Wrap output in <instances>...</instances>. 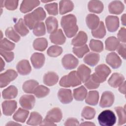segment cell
<instances>
[{
  "instance_id": "46",
  "label": "cell",
  "mask_w": 126,
  "mask_h": 126,
  "mask_svg": "<svg viewBox=\"0 0 126 126\" xmlns=\"http://www.w3.org/2000/svg\"><path fill=\"white\" fill-rule=\"evenodd\" d=\"M5 34L7 37L15 42H18L20 39V35L12 27L7 28L5 31Z\"/></svg>"
},
{
  "instance_id": "2",
  "label": "cell",
  "mask_w": 126,
  "mask_h": 126,
  "mask_svg": "<svg viewBox=\"0 0 126 126\" xmlns=\"http://www.w3.org/2000/svg\"><path fill=\"white\" fill-rule=\"evenodd\" d=\"M46 17V13L42 7L35 9L32 13L24 16V22L25 25L31 30L33 29L35 24L43 20Z\"/></svg>"
},
{
  "instance_id": "6",
  "label": "cell",
  "mask_w": 126,
  "mask_h": 126,
  "mask_svg": "<svg viewBox=\"0 0 126 126\" xmlns=\"http://www.w3.org/2000/svg\"><path fill=\"white\" fill-rule=\"evenodd\" d=\"M63 66L66 69H72L76 67L78 64V60L72 54H66L62 60Z\"/></svg>"
},
{
  "instance_id": "15",
  "label": "cell",
  "mask_w": 126,
  "mask_h": 126,
  "mask_svg": "<svg viewBox=\"0 0 126 126\" xmlns=\"http://www.w3.org/2000/svg\"><path fill=\"white\" fill-rule=\"evenodd\" d=\"M49 38L51 42L57 45L64 44L66 40V38L61 29H59L51 33Z\"/></svg>"
},
{
  "instance_id": "5",
  "label": "cell",
  "mask_w": 126,
  "mask_h": 126,
  "mask_svg": "<svg viewBox=\"0 0 126 126\" xmlns=\"http://www.w3.org/2000/svg\"><path fill=\"white\" fill-rule=\"evenodd\" d=\"M17 73L13 69H8L0 75V86L1 88L5 87L10 82L15 80L17 77Z\"/></svg>"
},
{
  "instance_id": "52",
  "label": "cell",
  "mask_w": 126,
  "mask_h": 126,
  "mask_svg": "<svg viewBox=\"0 0 126 126\" xmlns=\"http://www.w3.org/2000/svg\"><path fill=\"white\" fill-rule=\"evenodd\" d=\"M126 45L125 43H120L117 48L118 53L124 59H126Z\"/></svg>"
},
{
  "instance_id": "41",
  "label": "cell",
  "mask_w": 126,
  "mask_h": 126,
  "mask_svg": "<svg viewBox=\"0 0 126 126\" xmlns=\"http://www.w3.org/2000/svg\"><path fill=\"white\" fill-rule=\"evenodd\" d=\"M115 110L118 116L119 121L118 125L119 126L123 125L126 123V115L125 106L123 108L121 106H118L115 108Z\"/></svg>"
},
{
  "instance_id": "42",
  "label": "cell",
  "mask_w": 126,
  "mask_h": 126,
  "mask_svg": "<svg viewBox=\"0 0 126 126\" xmlns=\"http://www.w3.org/2000/svg\"><path fill=\"white\" fill-rule=\"evenodd\" d=\"M72 51L77 57L79 58H81L86 54L89 52V48L87 45L85 44L83 46L73 47Z\"/></svg>"
},
{
  "instance_id": "13",
  "label": "cell",
  "mask_w": 126,
  "mask_h": 126,
  "mask_svg": "<svg viewBox=\"0 0 126 126\" xmlns=\"http://www.w3.org/2000/svg\"><path fill=\"white\" fill-rule=\"evenodd\" d=\"M17 102L15 100H6L2 103V112L5 116H11L17 108Z\"/></svg>"
},
{
  "instance_id": "4",
  "label": "cell",
  "mask_w": 126,
  "mask_h": 126,
  "mask_svg": "<svg viewBox=\"0 0 126 126\" xmlns=\"http://www.w3.org/2000/svg\"><path fill=\"white\" fill-rule=\"evenodd\" d=\"M98 121L100 125L102 126H112L116 122V117L113 111L105 110L99 114Z\"/></svg>"
},
{
  "instance_id": "24",
  "label": "cell",
  "mask_w": 126,
  "mask_h": 126,
  "mask_svg": "<svg viewBox=\"0 0 126 126\" xmlns=\"http://www.w3.org/2000/svg\"><path fill=\"white\" fill-rule=\"evenodd\" d=\"M86 22L87 26L92 30L96 29L100 23L99 17L94 14H88L86 18Z\"/></svg>"
},
{
  "instance_id": "17",
  "label": "cell",
  "mask_w": 126,
  "mask_h": 126,
  "mask_svg": "<svg viewBox=\"0 0 126 126\" xmlns=\"http://www.w3.org/2000/svg\"><path fill=\"white\" fill-rule=\"evenodd\" d=\"M40 4L39 0H24L22 1L20 10L21 12L26 13L32 11L35 7L38 6Z\"/></svg>"
},
{
  "instance_id": "27",
  "label": "cell",
  "mask_w": 126,
  "mask_h": 126,
  "mask_svg": "<svg viewBox=\"0 0 126 126\" xmlns=\"http://www.w3.org/2000/svg\"><path fill=\"white\" fill-rule=\"evenodd\" d=\"M45 24L48 33L51 34L57 30L58 22L55 17L53 16L48 17L45 20Z\"/></svg>"
},
{
  "instance_id": "59",
  "label": "cell",
  "mask_w": 126,
  "mask_h": 126,
  "mask_svg": "<svg viewBox=\"0 0 126 126\" xmlns=\"http://www.w3.org/2000/svg\"><path fill=\"white\" fill-rule=\"evenodd\" d=\"M5 65V63L4 61L2 60V58H0V71H2L4 69V67Z\"/></svg>"
},
{
  "instance_id": "51",
  "label": "cell",
  "mask_w": 126,
  "mask_h": 126,
  "mask_svg": "<svg viewBox=\"0 0 126 126\" xmlns=\"http://www.w3.org/2000/svg\"><path fill=\"white\" fill-rule=\"evenodd\" d=\"M0 55L6 61V62L9 63L11 62L14 57V53L12 52L4 51L0 49Z\"/></svg>"
},
{
  "instance_id": "7",
  "label": "cell",
  "mask_w": 126,
  "mask_h": 126,
  "mask_svg": "<svg viewBox=\"0 0 126 126\" xmlns=\"http://www.w3.org/2000/svg\"><path fill=\"white\" fill-rule=\"evenodd\" d=\"M111 73L109 67L104 64H101L95 68V74L99 80L100 83L104 82Z\"/></svg>"
},
{
  "instance_id": "40",
  "label": "cell",
  "mask_w": 126,
  "mask_h": 126,
  "mask_svg": "<svg viewBox=\"0 0 126 126\" xmlns=\"http://www.w3.org/2000/svg\"><path fill=\"white\" fill-rule=\"evenodd\" d=\"M49 92L50 89L49 88L43 85H39L36 87L33 94L38 98H42L47 96Z\"/></svg>"
},
{
  "instance_id": "55",
  "label": "cell",
  "mask_w": 126,
  "mask_h": 126,
  "mask_svg": "<svg viewBox=\"0 0 126 126\" xmlns=\"http://www.w3.org/2000/svg\"><path fill=\"white\" fill-rule=\"evenodd\" d=\"M119 90L120 92L125 94H126V82L124 81V82L119 86Z\"/></svg>"
},
{
  "instance_id": "31",
  "label": "cell",
  "mask_w": 126,
  "mask_h": 126,
  "mask_svg": "<svg viewBox=\"0 0 126 126\" xmlns=\"http://www.w3.org/2000/svg\"><path fill=\"white\" fill-rule=\"evenodd\" d=\"M29 111L22 108H19L14 113L13 119L17 122L24 123L28 117Z\"/></svg>"
},
{
  "instance_id": "50",
  "label": "cell",
  "mask_w": 126,
  "mask_h": 126,
  "mask_svg": "<svg viewBox=\"0 0 126 126\" xmlns=\"http://www.w3.org/2000/svg\"><path fill=\"white\" fill-rule=\"evenodd\" d=\"M18 0H7L4 1V6L9 10H14L16 9L18 5Z\"/></svg>"
},
{
  "instance_id": "14",
  "label": "cell",
  "mask_w": 126,
  "mask_h": 126,
  "mask_svg": "<svg viewBox=\"0 0 126 126\" xmlns=\"http://www.w3.org/2000/svg\"><path fill=\"white\" fill-rule=\"evenodd\" d=\"M106 62L113 68H119L122 64V60L119 56L115 52L109 53L106 58Z\"/></svg>"
},
{
  "instance_id": "22",
  "label": "cell",
  "mask_w": 126,
  "mask_h": 126,
  "mask_svg": "<svg viewBox=\"0 0 126 126\" xmlns=\"http://www.w3.org/2000/svg\"><path fill=\"white\" fill-rule=\"evenodd\" d=\"M124 9V4L120 0H114L111 2L108 5V10L110 13L120 14Z\"/></svg>"
},
{
  "instance_id": "21",
  "label": "cell",
  "mask_w": 126,
  "mask_h": 126,
  "mask_svg": "<svg viewBox=\"0 0 126 126\" xmlns=\"http://www.w3.org/2000/svg\"><path fill=\"white\" fill-rule=\"evenodd\" d=\"M87 40V34L83 31H80L72 40L71 44L74 47L81 46L85 45Z\"/></svg>"
},
{
  "instance_id": "8",
  "label": "cell",
  "mask_w": 126,
  "mask_h": 126,
  "mask_svg": "<svg viewBox=\"0 0 126 126\" xmlns=\"http://www.w3.org/2000/svg\"><path fill=\"white\" fill-rule=\"evenodd\" d=\"M62 117L63 115L61 110L58 107H55L48 112L45 119L50 122L55 123L60 122Z\"/></svg>"
},
{
  "instance_id": "57",
  "label": "cell",
  "mask_w": 126,
  "mask_h": 126,
  "mask_svg": "<svg viewBox=\"0 0 126 126\" xmlns=\"http://www.w3.org/2000/svg\"><path fill=\"white\" fill-rule=\"evenodd\" d=\"M80 126H95V124L90 122H85L80 125Z\"/></svg>"
},
{
  "instance_id": "26",
  "label": "cell",
  "mask_w": 126,
  "mask_h": 126,
  "mask_svg": "<svg viewBox=\"0 0 126 126\" xmlns=\"http://www.w3.org/2000/svg\"><path fill=\"white\" fill-rule=\"evenodd\" d=\"M74 8L73 3L68 0H63L59 3V12L60 14L63 15L70 12Z\"/></svg>"
},
{
  "instance_id": "16",
  "label": "cell",
  "mask_w": 126,
  "mask_h": 126,
  "mask_svg": "<svg viewBox=\"0 0 126 126\" xmlns=\"http://www.w3.org/2000/svg\"><path fill=\"white\" fill-rule=\"evenodd\" d=\"M81 82L85 83L90 78L91 76V69L85 64H81L77 68L76 71Z\"/></svg>"
},
{
  "instance_id": "32",
  "label": "cell",
  "mask_w": 126,
  "mask_h": 126,
  "mask_svg": "<svg viewBox=\"0 0 126 126\" xmlns=\"http://www.w3.org/2000/svg\"><path fill=\"white\" fill-rule=\"evenodd\" d=\"M99 55L95 53H90L86 55L84 58V62L87 64L94 66L99 61Z\"/></svg>"
},
{
  "instance_id": "49",
  "label": "cell",
  "mask_w": 126,
  "mask_h": 126,
  "mask_svg": "<svg viewBox=\"0 0 126 126\" xmlns=\"http://www.w3.org/2000/svg\"><path fill=\"white\" fill-rule=\"evenodd\" d=\"M44 7L49 15L55 16L58 14V4L57 3H48L46 4Z\"/></svg>"
},
{
  "instance_id": "48",
  "label": "cell",
  "mask_w": 126,
  "mask_h": 126,
  "mask_svg": "<svg viewBox=\"0 0 126 126\" xmlns=\"http://www.w3.org/2000/svg\"><path fill=\"white\" fill-rule=\"evenodd\" d=\"M0 49L4 51H12L14 49L15 44L5 38L1 39L0 43Z\"/></svg>"
},
{
  "instance_id": "18",
  "label": "cell",
  "mask_w": 126,
  "mask_h": 126,
  "mask_svg": "<svg viewBox=\"0 0 126 126\" xmlns=\"http://www.w3.org/2000/svg\"><path fill=\"white\" fill-rule=\"evenodd\" d=\"M45 59L44 55L39 53H34L31 57L32 63L34 68L36 69H39L42 67L45 62Z\"/></svg>"
},
{
  "instance_id": "3",
  "label": "cell",
  "mask_w": 126,
  "mask_h": 126,
  "mask_svg": "<svg viewBox=\"0 0 126 126\" xmlns=\"http://www.w3.org/2000/svg\"><path fill=\"white\" fill-rule=\"evenodd\" d=\"M81 81L77 75L76 71H72L67 75H64L61 79L59 84L60 86L68 88L76 87L81 84Z\"/></svg>"
},
{
  "instance_id": "37",
  "label": "cell",
  "mask_w": 126,
  "mask_h": 126,
  "mask_svg": "<svg viewBox=\"0 0 126 126\" xmlns=\"http://www.w3.org/2000/svg\"><path fill=\"white\" fill-rule=\"evenodd\" d=\"M87 94V91L85 87L82 86L73 90V97L77 101L83 100Z\"/></svg>"
},
{
  "instance_id": "47",
  "label": "cell",
  "mask_w": 126,
  "mask_h": 126,
  "mask_svg": "<svg viewBox=\"0 0 126 126\" xmlns=\"http://www.w3.org/2000/svg\"><path fill=\"white\" fill-rule=\"evenodd\" d=\"M62 52V48L57 45H53L50 46L47 51V55L51 57H57L60 56Z\"/></svg>"
},
{
  "instance_id": "30",
  "label": "cell",
  "mask_w": 126,
  "mask_h": 126,
  "mask_svg": "<svg viewBox=\"0 0 126 126\" xmlns=\"http://www.w3.org/2000/svg\"><path fill=\"white\" fill-rule=\"evenodd\" d=\"M99 94L96 91H90L85 97L86 103L91 105H96L98 102Z\"/></svg>"
},
{
  "instance_id": "1",
  "label": "cell",
  "mask_w": 126,
  "mask_h": 126,
  "mask_svg": "<svg viewBox=\"0 0 126 126\" xmlns=\"http://www.w3.org/2000/svg\"><path fill=\"white\" fill-rule=\"evenodd\" d=\"M76 22V18L73 14H68L62 17L61 21V26L67 37H72L77 33L78 28Z\"/></svg>"
},
{
  "instance_id": "39",
  "label": "cell",
  "mask_w": 126,
  "mask_h": 126,
  "mask_svg": "<svg viewBox=\"0 0 126 126\" xmlns=\"http://www.w3.org/2000/svg\"><path fill=\"white\" fill-rule=\"evenodd\" d=\"M92 34L93 36L96 38H102L106 34V30L102 22H100L98 27L94 30H92Z\"/></svg>"
},
{
  "instance_id": "43",
  "label": "cell",
  "mask_w": 126,
  "mask_h": 126,
  "mask_svg": "<svg viewBox=\"0 0 126 126\" xmlns=\"http://www.w3.org/2000/svg\"><path fill=\"white\" fill-rule=\"evenodd\" d=\"M95 110L92 107L85 106L81 113V116L83 118L87 120L93 119L95 115Z\"/></svg>"
},
{
  "instance_id": "9",
  "label": "cell",
  "mask_w": 126,
  "mask_h": 126,
  "mask_svg": "<svg viewBox=\"0 0 126 126\" xmlns=\"http://www.w3.org/2000/svg\"><path fill=\"white\" fill-rule=\"evenodd\" d=\"M114 99V94L111 92L105 91L101 95L99 106L102 108L109 107L113 105Z\"/></svg>"
},
{
  "instance_id": "19",
  "label": "cell",
  "mask_w": 126,
  "mask_h": 126,
  "mask_svg": "<svg viewBox=\"0 0 126 126\" xmlns=\"http://www.w3.org/2000/svg\"><path fill=\"white\" fill-rule=\"evenodd\" d=\"M16 68L18 73L22 75H26L30 73L32 68L28 60H23L18 62Z\"/></svg>"
},
{
  "instance_id": "29",
  "label": "cell",
  "mask_w": 126,
  "mask_h": 126,
  "mask_svg": "<svg viewBox=\"0 0 126 126\" xmlns=\"http://www.w3.org/2000/svg\"><path fill=\"white\" fill-rule=\"evenodd\" d=\"M18 94V90L16 87L11 85L4 89L2 92V96L4 99H10L15 98Z\"/></svg>"
},
{
  "instance_id": "10",
  "label": "cell",
  "mask_w": 126,
  "mask_h": 126,
  "mask_svg": "<svg viewBox=\"0 0 126 126\" xmlns=\"http://www.w3.org/2000/svg\"><path fill=\"white\" fill-rule=\"evenodd\" d=\"M35 102V97L31 94H25L22 95L19 100L21 106L24 109L31 110L33 108Z\"/></svg>"
},
{
  "instance_id": "45",
  "label": "cell",
  "mask_w": 126,
  "mask_h": 126,
  "mask_svg": "<svg viewBox=\"0 0 126 126\" xmlns=\"http://www.w3.org/2000/svg\"><path fill=\"white\" fill-rule=\"evenodd\" d=\"M33 33L37 36H41L45 35L46 30L44 24L42 22L36 23L33 28Z\"/></svg>"
},
{
  "instance_id": "44",
  "label": "cell",
  "mask_w": 126,
  "mask_h": 126,
  "mask_svg": "<svg viewBox=\"0 0 126 126\" xmlns=\"http://www.w3.org/2000/svg\"><path fill=\"white\" fill-rule=\"evenodd\" d=\"M89 46L91 50L96 52H101L103 50V45L102 42L98 40L91 39Z\"/></svg>"
},
{
  "instance_id": "58",
  "label": "cell",
  "mask_w": 126,
  "mask_h": 126,
  "mask_svg": "<svg viewBox=\"0 0 126 126\" xmlns=\"http://www.w3.org/2000/svg\"><path fill=\"white\" fill-rule=\"evenodd\" d=\"M121 21L122 24L124 26L126 25V14H124L121 17Z\"/></svg>"
},
{
  "instance_id": "35",
  "label": "cell",
  "mask_w": 126,
  "mask_h": 126,
  "mask_svg": "<svg viewBox=\"0 0 126 126\" xmlns=\"http://www.w3.org/2000/svg\"><path fill=\"white\" fill-rule=\"evenodd\" d=\"M37 86H38V83L36 81L34 80H29L24 83L22 89L26 93L33 94Z\"/></svg>"
},
{
  "instance_id": "25",
  "label": "cell",
  "mask_w": 126,
  "mask_h": 126,
  "mask_svg": "<svg viewBox=\"0 0 126 126\" xmlns=\"http://www.w3.org/2000/svg\"><path fill=\"white\" fill-rule=\"evenodd\" d=\"M88 7L90 12L98 14L103 11L104 5L100 0H91L88 3Z\"/></svg>"
},
{
  "instance_id": "12",
  "label": "cell",
  "mask_w": 126,
  "mask_h": 126,
  "mask_svg": "<svg viewBox=\"0 0 126 126\" xmlns=\"http://www.w3.org/2000/svg\"><path fill=\"white\" fill-rule=\"evenodd\" d=\"M58 96L60 101L63 104H68L73 100L71 91L70 89L62 88L58 93Z\"/></svg>"
},
{
  "instance_id": "34",
  "label": "cell",
  "mask_w": 126,
  "mask_h": 126,
  "mask_svg": "<svg viewBox=\"0 0 126 126\" xmlns=\"http://www.w3.org/2000/svg\"><path fill=\"white\" fill-rule=\"evenodd\" d=\"M14 29L20 35L22 36H26L29 32V31L26 25L22 19H20L14 25Z\"/></svg>"
},
{
  "instance_id": "11",
  "label": "cell",
  "mask_w": 126,
  "mask_h": 126,
  "mask_svg": "<svg viewBox=\"0 0 126 126\" xmlns=\"http://www.w3.org/2000/svg\"><path fill=\"white\" fill-rule=\"evenodd\" d=\"M105 24L109 32H116L119 27V18L116 16L109 15L105 19Z\"/></svg>"
},
{
  "instance_id": "36",
  "label": "cell",
  "mask_w": 126,
  "mask_h": 126,
  "mask_svg": "<svg viewBox=\"0 0 126 126\" xmlns=\"http://www.w3.org/2000/svg\"><path fill=\"white\" fill-rule=\"evenodd\" d=\"M48 41L45 38H38L33 42V47L35 50L39 51H44L47 47Z\"/></svg>"
},
{
  "instance_id": "53",
  "label": "cell",
  "mask_w": 126,
  "mask_h": 126,
  "mask_svg": "<svg viewBox=\"0 0 126 126\" xmlns=\"http://www.w3.org/2000/svg\"><path fill=\"white\" fill-rule=\"evenodd\" d=\"M126 29L125 28H122L120 31H119L118 34H117V37L118 39L119 40V41H121L122 42H124V43L126 41Z\"/></svg>"
},
{
  "instance_id": "20",
  "label": "cell",
  "mask_w": 126,
  "mask_h": 126,
  "mask_svg": "<svg viewBox=\"0 0 126 126\" xmlns=\"http://www.w3.org/2000/svg\"><path fill=\"white\" fill-rule=\"evenodd\" d=\"M125 81L124 76L118 73H114L108 80V84L112 87L116 88L119 87Z\"/></svg>"
},
{
  "instance_id": "54",
  "label": "cell",
  "mask_w": 126,
  "mask_h": 126,
  "mask_svg": "<svg viewBox=\"0 0 126 126\" xmlns=\"http://www.w3.org/2000/svg\"><path fill=\"white\" fill-rule=\"evenodd\" d=\"M79 125L78 121L74 118H69L66 120L64 126H78Z\"/></svg>"
},
{
  "instance_id": "60",
  "label": "cell",
  "mask_w": 126,
  "mask_h": 126,
  "mask_svg": "<svg viewBox=\"0 0 126 126\" xmlns=\"http://www.w3.org/2000/svg\"><path fill=\"white\" fill-rule=\"evenodd\" d=\"M21 126V124H18V123H16L15 122H9L8 123H7L6 126Z\"/></svg>"
},
{
  "instance_id": "33",
  "label": "cell",
  "mask_w": 126,
  "mask_h": 126,
  "mask_svg": "<svg viewBox=\"0 0 126 126\" xmlns=\"http://www.w3.org/2000/svg\"><path fill=\"white\" fill-rule=\"evenodd\" d=\"M105 49L107 50L113 51L117 49L120 44L119 40L114 36L108 37L105 41Z\"/></svg>"
},
{
  "instance_id": "56",
  "label": "cell",
  "mask_w": 126,
  "mask_h": 126,
  "mask_svg": "<svg viewBox=\"0 0 126 126\" xmlns=\"http://www.w3.org/2000/svg\"><path fill=\"white\" fill-rule=\"evenodd\" d=\"M40 125H41V126L42 125H43V126H56V125L55 124V123L50 122L44 119V120L41 122V123L40 124Z\"/></svg>"
},
{
  "instance_id": "28",
  "label": "cell",
  "mask_w": 126,
  "mask_h": 126,
  "mask_svg": "<svg viewBox=\"0 0 126 126\" xmlns=\"http://www.w3.org/2000/svg\"><path fill=\"white\" fill-rule=\"evenodd\" d=\"M100 82L94 73L92 74L88 80L84 83L85 86L89 90L97 88L100 85Z\"/></svg>"
},
{
  "instance_id": "23",
  "label": "cell",
  "mask_w": 126,
  "mask_h": 126,
  "mask_svg": "<svg viewBox=\"0 0 126 126\" xmlns=\"http://www.w3.org/2000/svg\"><path fill=\"white\" fill-rule=\"evenodd\" d=\"M59 76L54 72H48L45 74L43 77V83L47 86H52L55 85L58 81Z\"/></svg>"
},
{
  "instance_id": "38",
  "label": "cell",
  "mask_w": 126,
  "mask_h": 126,
  "mask_svg": "<svg viewBox=\"0 0 126 126\" xmlns=\"http://www.w3.org/2000/svg\"><path fill=\"white\" fill-rule=\"evenodd\" d=\"M42 122V117L37 112H32L31 113L30 116L27 122V124L29 125L36 126L40 125Z\"/></svg>"
}]
</instances>
